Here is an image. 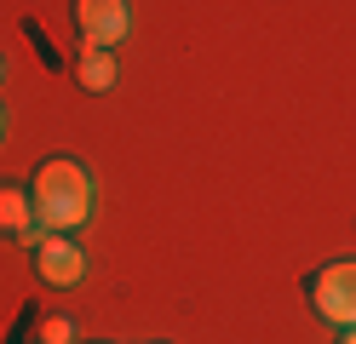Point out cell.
I'll return each mask as SVG.
<instances>
[{"label":"cell","mask_w":356,"mask_h":344,"mask_svg":"<svg viewBox=\"0 0 356 344\" xmlns=\"http://www.w3.org/2000/svg\"><path fill=\"white\" fill-rule=\"evenodd\" d=\"M339 344H356V327H339Z\"/></svg>","instance_id":"cell-8"},{"label":"cell","mask_w":356,"mask_h":344,"mask_svg":"<svg viewBox=\"0 0 356 344\" xmlns=\"http://www.w3.org/2000/svg\"><path fill=\"white\" fill-rule=\"evenodd\" d=\"M40 344H75V321H70V316L40 321Z\"/></svg>","instance_id":"cell-7"},{"label":"cell","mask_w":356,"mask_h":344,"mask_svg":"<svg viewBox=\"0 0 356 344\" xmlns=\"http://www.w3.org/2000/svg\"><path fill=\"white\" fill-rule=\"evenodd\" d=\"M75 81H81L86 92H109V86H115V52H98V46H81Z\"/></svg>","instance_id":"cell-6"},{"label":"cell","mask_w":356,"mask_h":344,"mask_svg":"<svg viewBox=\"0 0 356 344\" xmlns=\"http://www.w3.org/2000/svg\"><path fill=\"white\" fill-rule=\"evenodd\" d=\"M35 275L47 287H81L86 281V252L70 236H40L35 241Z\"/></svg>","instance_id":"cell-4"},{"label":"cell","mask_w":356,"mask_h":344,"mask_svg":"<svg viewBox=\"0 0 356 344\" xmlns=\"http://www.w3.org/2000/svg\"><path fill=\"white\" fill-rule=\"evenodd\" d=\"M35 344H40V338H35Z\"/></svg>","instance_id":"cell-11"},{"label":"cell","mask_w":356,"mask_h":344,"mask_svg":"<svg viewBox=\"0 0 356 344\" xmlns=\"http://www.w3.org/2000/svg\"><path fill=\"white\" fill-rule=\"evenodd\" d=\"M310 304L333 327H356V259H333L310 281Z\"/></svg>","instance_id":"cell-2"},{"label":"cell","mask_w":356,"mask_h":344,"mask_svg":"<svg viewBox=\"0 0 356 344\" xmlns=\"http://www.w3.org/2000/svg\"><path fill=\"white\" fill-rule=\"evenodd\" d=\"M0 144H6V104H0Z\"/></svg>","instance_id":"cell-9"},{"label":"cell","mask_w":356,"mask_h":344,"mask_svg":"<svg viewBox=\"0 0 356 344\" xmlns=\"http://www.w3.org/2000/svg\"><path fill=\"white\" fill-rule=\"evenodd\" d=\"M29 195H35L40 229H58V236H63V229L92 224V213H98V183H92V172H86L81 161H70V155L40 161Z\"/></svg>","instance_id":"cell-1"},{"label":"cell","mask_w":356,"mask_h":344,"mask_svg":"<svg viewBox=\"0 0 356 344\" xmlns=\"http://www.w3.org/2000/svg\"><path fill=\"white\" fill-rule=\"evenodd\" d=\"M0 236L12 241H40V218H35V195L17 190V183H0Z\"/></svg>","instance_id":"cell-5"},{"label":"cell","mask_w":356,"mask_h":344,"mask_svg":"<svg viewBox=\"0 0 356 344\" xmlns=\"http://www.w3.org/2000/svg\"><path fill=\"white\" fill-rule=\"evenodd\" d=\"M75 35H81V46L115 52L132 35V6L127 0H75Z\"/></svg>","instance_id":"cell-3"},{"label":"cell","mask_w":356,"mask_h":344,"mask_svg":"<svg viewBox=\"0 0 356 344\" xmlns=\"http://www.w3.org/2000/svg\"><path fill=\"white\" fill-rule=\"evenodd\" d=\"M0 81H6V58H0Z\"/></svg>","instance_id":"cell-10"}]
</instances>
